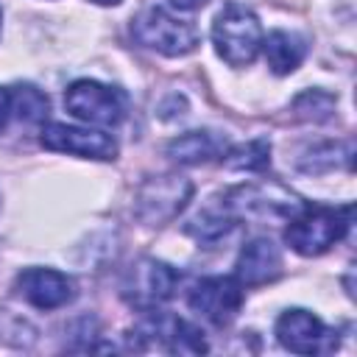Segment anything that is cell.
I'll list each match as a JSON object with an SVG mask.
<instances>
[{
	"label": "cell",
	"mask_w": 357,
	"mask_h": 357,
	"mask_svg": "<svg viewBox=\"0 0 357 357\" xmlns=\"http://www.w3.org/2000/svg\"><path fill=\"white\" fill-rule=\"evenodd\" d=\"M17 293L36 310H59L75 296V282L53 268H25L17 276Z\"/></svg>",
	"instance_id": "obj_10"
},
{
	"label": "cell",
	"mask_w": 357,
	"mask_h": 357,
	"mask_svg": "<svg viewBox=\"0 0 357 357\" xmlns=\"http://www.w3.org/2000/svg\"><path fill=\"white\" fill-rule=\"evenodd\" d=\"M167 156L178 165H204L215 156H223V142L212 131H187L167 145Z\"/></svg>",
	"instance_id": "obj_13"
},
{
	"label": "cell",
	"mask_w": 357,
	"mask_h": 357,
	"mask_svg": "<svg viewBox=\"0 0 357 357\" xmlns=\"http://www.w3.org/2000/svg\"><path fill=\"white\" fill-rule=\"evenodd\" d=\"M276 340L296 354H329L337 349V332L307 310H284L276 321Z\"/></svg>",
	"instance_id": "obj_5"
},
{
	"label": "cell",
	"mask_w": 357,
	"mask_h": 357,
	"mask_svg": "<svg viewBox=\"0 0 357 357\" xmlns=\"http://www.w3.org/2000/svg\"><path fill=\"white\" fill-rule=\"evenodd\" d=\"M268 142L265 139H254V142H245L240 148H231L226 156H223V165L231 167V170H262L268 165Z\"/></svg>",
	"instance_id": "obj_14"
},
{
	"label": "cell",
	"mask_w": 357,
	"mask_h": 357,
	"mask_svg": "<svg viewBox=\"0 0 357 357\" xmlns=\"http://www.w3.org/2000/svg\"><path fill=\"white\" fill-rule=\"evenodd\" d=\"M262 50H265V61L276 75H287L293 73L307 53V45L301 36L290 33V31H271L262 39Z\"/></svg>",
	"instance_id": "obj_12"
},
{
	"label": "cell",
	"mask_w": 357,
	"mask_h": 357,
	"mask_svg": "<svg viewBox=\"0 0 357 357\" xmlns=\"http://www.w3.org/2000/svg\"><path fill=\"white\" fill-rule=\"evenodd\" d=\"M212 45L226 64H251L262 47V28L257 14L240 3H226L212 22Z\"/></svg>",
	"instance_id": "obj_2"
},
{
	"label": "cell",
	"mask_w": 357,
	"mask_h": 357,
	"mask_svg": "<svg viewBox=\"0 0 357 357\" xmlns=\"http://www.w3.org/2000/svg\"><path fill=\"white\" fill-rule=\"evenodd\" d=\"M351 223V206L301 204L284 229V243L301 257H318L343 240Z\"/></svg>",
	"instance_id": "obj_1"
},
{
	"label": "cell",
	"mask_w": 357,
	"mask_h": 357,
	"mask_svg": "<svg viewBox=\"0 0 357 357\" xmlns=\"http://www.w3.org/2000/svg\"><path fill=\"white\" fill-rule=\"evenodd\" d=\"M11 117H14V98H11V89L0 86V131L8 126Z\"/></svg>",
	"instance_id": "obj_16"
},
{
	"label": "cell",
	"mask_w": 357,
	"mask_h": 357,
	"mask_svg": "<svg viewBox=\"0 0 357 357\" xmlns=\"http://www.w3.org/2000/svg\"><path fill=\"white\" fill-rule=\"evenodd\" d=\"M178 273L159 259H139L126 279V296L131 304H137L139 310H156L162 301L173 298L176 284H178Z\"/></svg>",
	"instance_id": "obj_7"
},
{
	"label": "cell",
	"mask_w": 357,
	"mask_h": 357,
	"mask_svg": "<svg viewBox=\"0 0 357 357\" xmlns=\"http://www.w3.org/2000/svg\"><path fill=\"white\" fill-rule=\"evenodd\" d=\"M0 20H3V11H0Z\"/></svg>",
	"instance_id": "obj_19"
},
{
	"label": "cell",
	"mask_w": 357,
	"mask_h": 357,
	"mask_svg": "<svg viewBox=\"0 0 357 357\" xmlns=\"http://www.w3.org/2000/svg\"><path fill=\"white\" fill-rule=\"evenodd\" d=\"M11 98H14V114L20 120H25V123H39L47 114V98L31 84L17 86L11 92Z\"/></svg>",
	"instance_id": "obj_15"
},
{
	"label": "cell",
	"mask_w": 357,
	"mask_h": 357,
	"mask_svg": "<svg viewBox=\"0 0 357 357\" xmlns=\"http://www.w3.org/2000/svg\"><path fill=\"white\" fill-rule=\"evenodd\" d=\"M190 307L215 326H226L243 307V284L231 276H206L190 290Z\"/></svg>",
	"instance_id": "obj_6"
},
{
	"label": "cell",
	"mask_w": 357,
	"mask_h": 357,
	"mask_svg": "<svg viewBox=\"0 0 357 357\" xmlns=\"http://www.w3.org/2000/svg\"><path fill=\"white\" fill-rule=\"evenodd\" d=\"M64 106L73 117L84 120L86 126H103L112 128L123 120L126 114V100L117 89L98 84V81H75L64 92Z\"/></svg>",
	"instance_id": "obj_4"
},
{
	"label": "cell",
	"mask_w": 357,
	"mask_h": 357,
	"mask_svg": "<svg viewBox=\"0 0 357 357\" xmlns=\"http://www.w3.org/2000/svg\"><path fill=\"white\" fill-rule=\"evenodd\" d=\"M42 145L47 151H59V153H73L81 159H114L117 156V142L103 134V131H92V128H75V126H64V123H47L42 128Z\"/></svg>",
	"instance_id": "obj_9"
},
{
	"label": "cell",
	"mask_w": 357,
	"mask_h": 357,
	"mask_svg": "<svg viewBox=\"0 0 357 357\" xmlns=\"http://www.w3.org/2000/svg\"><path fill=\"white\" fill-rule=\"evenodd\" d=\"M92 3H98V6H117L120 0H92Z\"/></svg>",
	"instance_id": "obj_18"
},
{
	"label": "cell",
	"mask_w": 357,
	"mask_h": 357,
	"mask_svg": "<svg viewBox=\"0 0 357 357\" xmlns=\"http://www.w3.org/2000/svg\"><path fill=\"white\" fill-rule=\"evenodd\" d=\"M192 187L187 178L181 176H159V178H151L139 187V195H137V215L145 220V223H167L170 218H176L181 212V206L187 204Z\"/></svg>",
	"instance_id": "obj_8"
},
{
	"label": "cell",
	"mask_w": 357,
	"mask_h": 357,
	"mask_svg": "<svg viewBox=\"0 0 357 357\" xmlns=\"http://www.w3.org/2000/svg\"><path fill=\"white\" fill-rule=\"evenodd\" d=\"M176 8H181V11H192V8H201L206 0H170Z\"/></svg>",
	"instance_id": "obj_17"
},
{
	"label": "cell",
	"mask_w": 357,
	"mask_h": 357,
	"mask_svg": "<svg viewBox=\"0 0 357 357\" xmlns=\"http://www.w3.org/2000/svg\"><path fill=\"white\" fill-rule=\"evenodd\" d=\"M234 273H237V282L248 284V287L273 282L282 273V251H279V245L273 240H268V237L248 240L243 245L240 257H237Z\"/></svg>",
	"instance_id": "obj_11"
},
{
	"label": "cell",
	"mask_w": 357,
	"mask_h": 357,
	"mask_svg": "<svg viewBox=\"0 0 357 357\" xmlns=\"http://www.w3.org/2000/svg\"><path fill=\"white\" fill-rule=\"evenodd\" d=\"M131 36L162 56H187L198 47V28L165 8H145L131 20Z\"/></svg>",
	"instance_id": "obj_3"
}]
</instances>
